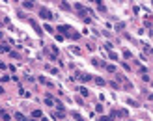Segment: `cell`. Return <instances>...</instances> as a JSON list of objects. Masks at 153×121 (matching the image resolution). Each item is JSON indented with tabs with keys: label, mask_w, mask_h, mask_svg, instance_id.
I'll list each match as a JSON object with an SVG mask.
<instances>
[{
	"label": "cell",
	"mask_w": 153,
	"mask_h": 121,
	"mask_svg": "<svg viewBox=\"0 0 153 121\" xmlns=\"http://www.w3.org/2000/svg\"><path fill=\"white\" fill-rule=\"evenodd\" d=\"M0 117H2V119H4V121H9V119H11L7 112H0Z\"/></svg>",
	"instance_id": "obj_4"
},
{
	"label": "cell",
	"mask_w": 153,
	"mask_h": 121,
	"mask_svg": "<svg viewBox=\"0 0 153 121\" xmlns=\"http://www.w3.org/2000/svg\"><path fill=\"white\" fill-rule=\"evenodd\" d=\"M69 26H58V32H69Z\"/></svg>",
	"instance_id": "obj_8"
},
{
	"label": "cell",
	"mask_w": 153,
	"mask_h": 121,
	"mask_svg": "<svg viewBox=\"0 0 153 121\" xmlns=\"http://www.w3.org/2000/svg\"><path fill=\"white\" fill-rule=\"evenodd\" d=\"M73 117H75V121H84V119H82V117H80L78 114H73Z\"/></svg>",
	"instance_id": "obj_15"
},
{
	"label": "cell",
	"mask_w": 153,
	"mask_h": 121,
	"mask_svg": "<svg viewBox=\"0 0 153 121\" xmlns=\"http://www.w3.org/2000/svg\"><path fill=\"white\" fill-rule=\"evenodd\" d=\"M13 117H15V119H17V121H26V117H24V115H22V114H19V112H17V114L13 115Z\"/></svg>",
	"instance_id": "obj_5"
},
{
	"label": "cell",
	"mask_w": 153,
	"mask_h": 121,
	"mask_svg": "<svg viewBox=\"0 0 153 121\" xmlns=\"http://www.w3.org/2000/svg\"><path fill=\"white\" fill-rule=\"evenodd\" d=\"M99 121H112V119H110V117H106V115H103V117H101Z\"/></svg>",
	"instance_id": "obj_16"
},
{
	"label": "cell",
	"mask_w": 153,
	"mask_h": 121,
	"mask_svg": "<svg viewBox=\"0 0 153 121\" xmlns=\"http://www.w3.org/2000/svg\"><path fill=\"white\" fill-rule=\"evenodd\" d=\"M80 80V82H90V80H91V76H90V75H88V73H76V75H75V76H73V80Z\"/></svg>",
	"instance_id": "obj_2"
},
{
	"label": "cell",
	"mask_w": 153,
	"mask_h": 121,
	"mask_svg": "<svg viewBox=\"0 0 153 121\" xmlns=\"http://www.w3.org/2000/svg\"><path fill=\"white\" fill-rule=\"evenodd\" d=\"M127 104H131V106H138V102L132 101V99H127Z\"/></svg>",
	"instance_id": "obj_9"
},
{
	"label": "cell",
	"mask_w": 153,
	"mask_h": 121,
	"mask_svg": "<svg viewBox=\"0 0 153 121\" xmlns=\"http://www.w3.org/2000/svg\"><path fill=\"white\" fill-rule=\"evenodd\" d=\"M118 2H121V0H118Z\"/></svg>",
	"instance_id": "obj_19"
},
{
	"label": "cell",
	"mask_w": 153,
	"mask_h": 121,
	"mask_svg": "<svg viewBox=\"0 0 153 121\" xmlns=\"http://www.w3.org/2000/svg\"><path fill=\"white\" fill-rule=\"evenodd\" d=\"M41 121H49V119H45V117H43V119H41Z\"/></svg>",
	"instance_id": "obj_18"
},
{
	"label": "cell",
	"mask_w": 153,
	"mask_h": 121,
	"mask_svg": "<svg viewBox=\"0 0 153 121\" xmlns=\"http://www.w3.org/2000/svg\"><path fill=\"white\" fill-rule=\"evenodd\" d=\"M32 115H34V117H41V110H34Z\"/></svg>",
	"instance_id": "obj_10"
},
{
	"label": "cell",
	"mask_w": 153,
	"mask_h": 121,
	"mask_svg": "<svg viewBox=\"0 0 153 121\" xmlns=\"http://www.w3.org/2000/svg\"><path fill=\"white\" fill-rule=\"evenodd\" d=\"M0 93H4V89H2V88H0Z\"/></svg>",
	"instance_id": "obj_17"
},
{
	"label": "cell",
	"mask_w": 153,
	"mask_h": 121,
	"mask_svg": "<svg viewBox=\"0 0 153 121\" xmlns=\"http://www.w3.org/2000/svg\"><path fill=\"white\" fill-rule=\"evenodd\" d=\"M78 91H80V95H82V97H88V95H90V91H88L86 88H80Z\"/></svg>",
	"instance_id": "obj_7"
},
{
	"label": "cell",
	"mask_w": 153,
	"mask_h": 121,
	"mask_svg": "<svg viewBox=\"0 0 153 121\" xmlns=\"http://www.w3.org/2000/svg\"><path fill=\"white\" fill-rule=\"evenodd\" d=\"M39 17L41 19H45V21H52L54 17H52V13H50V9H45V7H41L39 9Z\"/></svg>",
	"instance_id": "obj_1"
},
{
	"label": "cell",
	"mask_w": 153,
	"mask_h": 121,
	"mask_svg": "<svg viewBox=\"0 0 153 121\" xmlns=\"http://www.w3.org/2000/svg\"><path fill=\"white\" fill-rule=\"evenodd\" d=\"M106 71H108V73H114V71H116V67H114V65H106Z\"/></svg>",
	"instance_id": "obj_11"
},
{
	"label": "cell",
	"mask_w": 153,
	"mask_h": 121,
	"mask_svg": "<svg viewBox=\"0 0 153 121\" xmlns=\"http://www.w3.org/2000/svg\"><path fill=\"white\" fill-rule=\"evenodd\" d=\"M118 114H119V115H121V117H127V110H119Z\"/></svg>",
	"instance_id": "obj_13"
},
{
	"label": "cell",
	"mask_w": 153,
	"mask_h": 121,
	"mask_svg": "<svg viewBox=\"0 0 153 121\" xmlns=\"http://www.w3.org/2000/svg\"><path fill=\"white\" fill-rule=\"evenodd\" d=\"M30 24H32V26H34V30H35V32H37V34H39V36H41V34H43V30L39 28V24H37V22H35L34 19H30Z\"/></svg>",
	"instance_id": "obj_3"
},
{
	"label": "cell",
	"mask_w": 153,
	"mask_h": 121,
	"mask_svg": "<svg viewBox=\"0 0 153 121\" xmlns=\"http://www.w3.org/2000/svg\"><path fill=\"white\" fill-rule=\"evenodd\" d=\"M45 104H49V106H52V104H54V101H52V97H49V95H47V97H45Z\"/></svg>",
	"instance_id": "obj_6"
},
{
	"label": "cell",
	"mask_w": 153,
	"mask_h": 121,
	"mask_svg": "<svg viewBox=\"0 0 153 121\" xmlns=\"http://www.w3.org/2000/svg\"><path fill=\"white\" fill-rule=\"evenodd\" d=\"M9 54H11L13 58H21V54H19V52H15V50H9Z\"/></svg>",
	"instance_id": "obj_12"
},
{
	"label": "cell",
	"mask_w": 153,
	"mask_h": 121,
	"mask_svg": "<svg viewBox=\"0 0 153 121\" xmlns=\"http://www.w3.org/2000/svg\"><path fill=\"white\" fill-rule=\"evenodd\" d=\"M95 84H99V86H103V84H104V80H103V78H95Z\"/></svg>",
	"instance_id": "obj_14"
}]
</instances>
